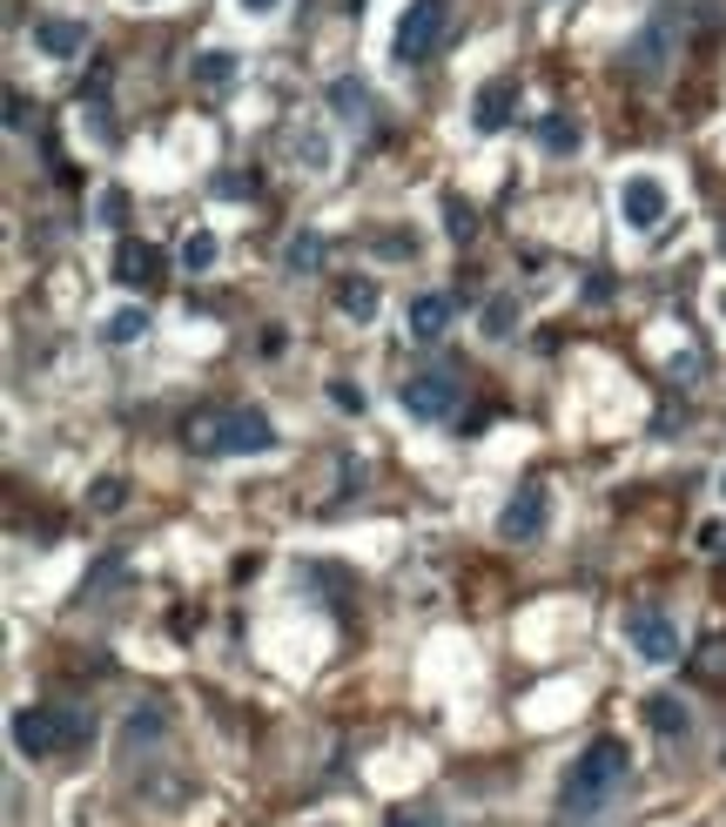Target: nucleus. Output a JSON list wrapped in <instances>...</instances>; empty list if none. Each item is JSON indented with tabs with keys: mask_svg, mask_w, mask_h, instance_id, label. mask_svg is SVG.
Instances as JSON below:
<instances>
[{
	"mask_svg": "<svg viewBox=\"0 0 726 827\" xmlns=\"http://www.w3.org/2000/svg\"><path fill=\"white\" fill-rule=\"evenodd\" d=\"M625 774H632L625 740L599 733L592 747L572 761V774H565V787H558V814H565V820H592V814H606V807H612V794L625 787Z\"/></svg>",
	"mask_w": 726,
	"mask_h": 827,
	"instance_id": "f257e3e1",
	"label": "nucleus"
},
{
	"mask_svg": "<svg viewBox=\"0 0 726 827\" xmlns=\"http://www.w3.org/2000/svg\"><path fill=\"white\" fill-rule=\"evenodd\" d=\"M189 451L196 458H256V451H276V425L256 404H209L189 418Z\"/></svg>",
	"mask_w": 726,
	"mask_h": 827,
	"instance_id": "f03ea898",
	"label": "nucleus"
},
{
	"mask_svg": "<svg viewBox=\"0 0 726 827\" xmlns=\"http://www.w3.org/2000/svg\"><path fill=\"white\" fill-rule=\"evenodd\" d=\"M81 740H95V720L74 713V706H21V713H14V747H21L28 761L74 754Z\"/></svg>",
	"mask_w": 726,
	"mask_h": 827,
	"instance_id": "7ed1b4c3",
	"label": "nucleus"
},
{
	"mask_svg": "<svg viewBox=\"0 0 726 827\" xmlns=\"http://www.w3.org/2000/svg\"><path fill=\"white\" fill-rule=\"evenodd\" d=\"M680 41H686V14H680V8H653V14L639 21V34L625 41V74H639V81L673 74Z\"/></svg>",
	"mask_w": 726,
	"mask_h": 827,
	"instance_id": "20e7f679",
	"label": "nucleus"
},
{
	"mask_svg": "<svg viewBox=\"0 0 726 827\" xmlns=\"http://www.w3.org/2000/svg\"><path fill=\"white\" fill-rule=\"evenodd\" d=\"M457 397H464V384H457V370H444V364L411 370V377H403V390H397L403 418H418V425H444L451 410H457Z\"/></svg>",
	"mask_w": 726,
	"mask_h": 827,
	"instance_id": "39448f33",
	"label": "nucleus"
},
{
	"mask_svg": "<svg viewBox=\"0 0 726 827\" xmlns=\"http://www.w3.org/2000/svg\"><path fill=\"white\" fill-rule=\"evenodd\" d=\"M444 28H451V0H411L403 21H397V34H390V54H397L403 67H418V61L438 54Z\"/></svg>",
	"mask_w": 726,
	"mask_h": 827,
	"instance_id": "423d86ee",
	"label": "nucleus"
},
{
	"mask_svg": "<svg viewBox=\"0 0 726 827\" xmlns=\"http://www.w3.org/2000/svg\"><path fill=\"white\" fill-rule=\"evenodd\" d=\"M625 639L653 659V667H666V659H680V626L660 613V606H639V613H625Z\"/></svg>",
	"mask_w": 726,
	"mask_h": 827,
	"instance_id": "0eeeda50",
	"label": "nucleus"
},
{
	"mask_svg": "<svg viewBox=\"0 0 726 827\" xmlns=\"http://www.w3.org/2000/svg\"><path fill=\"white\" fill-rule=\"evenodd\" d=\"M619 216L632 229H660L666 222V182L660 176H625L619 182Z\"/></svg>",
	"mask_w": 726,
	"mask_h": 827,
	"instance_id": "6e6552de",
	"label": "nucleus"
},
{
	"mask_svg": "<svg viewBox=\"0 0 726 827\" xmlns=\"http://www.w3.org/2000/svg\"><path fill=\"white\" fill-rule=\"evenodd\" d=\"M512 115H518V81H512V74L484 81L477 102H471V128H477V135H498V128H512Z\"/></svg>",
	"mask_w": 726,
	"mask_h": 827,
	"instance_id": "1a4fd4ad",
	"label": "nucleus"
},
{
	"mask_svg": "<svg viewBox=\"0 0 726 827\" xmlns=\"http://www.w3.org/2000/svg\"><path fill=\"white\" fill-rule=\"evenodd\" d=\"M538 532H545V491L525 484V491H512V505L498 512V538L505 545H532Z\"/></svg>",
	"mask_w": 726,
	"mask_h": 827,
	"instance_id": "9d476101",
	"label": "nucleus"
},
{
	"mask_svg": "<svg viewBox=\"0 0 726 827\" xmlns=\"http://www.w3.org/2000/svg\"><path fill=\"white\" fill-rule=\"evenodd\" d=\"M403 329H411L418 344H438L444 329H451V296H444V290H424V296H411V310H403Z\"/></svg>",
	"mask_w": 726,
	"mask_h": 827,
	"instance_id": "9b49d317",
	"label": "nucleus"
},
{
	"mask_svg": "<svg viewBox=\"0 0 726 827\" xmlns=\"http://www.w3.org/2000/svg\"><path fill=\"white\" fill-rule=\"evenodd\" d=\"M323 257H330V242H323L316 229H303V235H290V242H283V270H290V276H316V270H323Z\"/></svg>",
	"mask_w": 726,
	"mask_h": 827,
	"instance_id": "f8f14e48",
	"label": "nucleus"
},
{
	"mask_svg": "<svg viewBox=\"0 0 726 827\" xmlns=\"http://www.w3.org/2000/svg\"><path fill=\"white\" fill-rule=\"evenodd\" d=\"M81 21H34V48L41 54H54V61H67V54H81Z\"/></svg>",
	"mask_w": 726,
	"mask_h": 827,
	"instance_id": "ddd939ff",
	"label": "nucleus"
},
{
	"mask_svg": "<svg viewBox=\"0 0 726 827\" xmlns=\"http://www.w3.org/2000/svg\"><path fill=\"white\" fill-rule=\"evenodd\" d=\"M645 720H653V733H666V740H673V733H686V726H693V706H686L680 693H653V700H645Z\"/></svg>",
	"mask_w": 726,
	"mask_h": 827,
	"instance_id": "4468645a",
	"label": "nucleus"
},
{
	"mask_svg": "<svg viewBox=\"0 0 726 827\" xmlns=\"http://www.w3.org/2000/svg\"><path fill=\"white\" fill-rule=\"evenodd\" d=\"M579 142H586V128H579L572 115H545V122H538V148H545V155H579Z\"/></svg>",
	"mask_w": 726,
	"mask_h": 827,
	"instance_id": "2eb2a0df",
	"label": "nucleus"
},
{
	"mask_svg": "<svg viewBox=\"0 0 726 827\" xmlns=\"http://www.w3.org/2000/svg\"><path fill=\"white\" fill-rule=\"evenodd\" d=\"M337 310L357 316V323H370V316H377V283H370V276H344V283H337Z\"/></svg>",
	"mask_w": 726,
	"mask_h": 827,
	"instance_id": "dca6fc26",
	"label": "nucleus"
},
{
	"mask_svg": "<svg viewBox=\"0 0 726 827\" xmlns=\"http://www.w3.org/2000/svg\"><path fill=\"white\" fill-rule=\"evenodd\" d=\"M115 270H122V283H155V276H161V257L148 250V242H122Z\"/></svg>",
	"mask_w": 726,
	"mask_h": 827,
	"instance_id": "f3484780",
	"label": "nucleus"
},
{
	"mask_svg": "<svg viewBox=\"0 0 726 827\" xmlns=\"http://www.w3.org/2000/svg\"><path fill=\"white\" fill-rule=\"evenodd\" d=\"M209 263H215V235H209V229H189V235H182V270L202 276Z\"/></svg>",
	"mask_w": 726,
	"mask_h": 827,
	"instance_id": "a211bd4d",
	"label": "nucleus"
},
{
	"mask_svg": "<svg viewBox=\"0 0 726 827\" xmlns=\"http://www.w3.org/2000/svg\"><path fill=\"white\" fill-rule=\"evenodd\" d=\"M141 329H148V310H115L102 337H108V344H128V337H141Z\"/></svg>",
	"mask_w": 726,
	"mask_h": 827,
	"instance_id": "6ab92c4d",
	"label": "nucleus"
},
{
	"mask_svg": "<svg viewBox=\"0 0 726 827\" xmlns=\"http://www.w3.org/2000/svg\"><path fill=\"white\" fill-rule=\"evenodd\" d=\"M330 108H337V115H364V108H370V95L357 88V81H330Z\"/></svg>",
	"mask_w": 726,
	"mask_h": 827,
	"instance_id": "aec40b11",
	"label": "nucleus"
},
{
	"mask_svg": "<svg viewBox=\"0 0 726 827\" xmlns=\"http://www.w3.org/2000/svg\"><path fill=\"white\" fill-rule=\"evenodd\" d=\"M122 499H128V484H122V478H95V491H88V505H95V512H122Z\"/></svg>",
	"mask_w": 726,
	"mask_h": 827,
	"instance_id": "412c9836",
	"label": "nucleus"
},
{
	"mask_svg": "<svg viewBox=\"0 0 726 827\" xmlns=\"http://www.w3.org/2000/svg\"><path fill=\"white\" fill-rule=\"evenodd\" d=\"M296 155L309 161V169L323 176V169H330V142H323V135H296Z\"/></svg>",
	"mask_w": 726,
	"mask_h": 827,
	"instance_id": "4be33fe9",
	"label": "nucleus"
},
{
	"mask_svg": "<svg viewBox=\"0 0 726 827\" xmlns=\"http://www.w3.org/2000/svg\"><path fill=\"white\" fill-rule=\"evenodd\" d=\"M518 323V310H512V296H498V303H484V329H492V337H505V329Z\"/></svg>",
	"mask_w": 726,
	"mask_h": 827,
	"instance_id": "5701e85b",
	"label": "nucleus"
},
{
	"mask_svg": "<svg viewBox=\"0 0 726 827\" xmlns=\"http://www.w3.org/2000/svg\"><path fill=\"white\" fill-rule=\"evenodd\" d=\"M330 404H337V410H350V418H357V410H364V384L337 377V384H330Z\"/></svg>",
	"mask_w": 726,
	"mask_h": 827,
	"instance_id": "b1692460",
	"label": "nucleus"
},
{
	"mask_svg": "<svg viewBox=\"0 0 726 827\" xmlns=\"http://www.w3.org/2000/svg\"><path fill=\"white\" fill-rule=\"evenodd\" d=\"M8 128H14V135H34V108H28V95H21V88L8 95Z\"/></svg>",
	"mask_w": 726,
	"mask_h": 827,
	"instance_id": "393cba45",
	"label": "nucleus"
},
{
	"mask_svg": "<svg viewBox=\"0 0 726 827\" xmlns=\"http://www.w3.org/2000/svg\"><path fill=\"white\" fill-rule=\"evenodd\" d=\"M444 222H451V235H457V242H471V229H477V216H471V209H464L457 196L444 202Z\"/></svg>",
	"mask_w": 726,
	"mask_h": 827,
	"instance_id": "a878e982",
	"label": "nucleus"
},
{
	"mask_svg": "<svg viewBox=\"0 0 726 827\" xmlns=\"http://www.w3.org/2000/svg\"><path fill=\"white\" fill-rule=\"evenodd\" d=\"M229 67H235L229 54H202V67H196V74L209 81V88H222V81H229Z\"/></svg>",
	"mask_w": 726,
	"mask_h": 827,
	"instance_id": "bb28decb",
	"label": "nucleus"
},
{
	"mask_svg": "<svg viewBox=\"0 0 726 827\" xmlns=\"http://www.w3.org/2000/svg\"><path fill=\"white\" fill-rule=\"evenodd\" d=\"M128 733H135V740H141V733H148V740H155V733H161V713H155V706H148V713H141V706H135V720H128Z\"/></svg>",
	"mask_w": 726,
	"mask_h": 827,
	"instance_id": "cd10ccee",
	"label": "nucleus"
},
{
	"mask_svg": "<svg viewBox=\"0 0 726 827\" xmlns=\"http://www.w3.org/2000/svg\"><path fill=\"white\" fill-rule=\"evenodd\" d=\"M122 209H128V196H122V189H108V196H102V222H122Z\"/></svg>",
	"mask_w": 726,
	"mask_h": 827,
	"instance_id": "c85d7f7f",
	"label": "nucleus"
},
{
	"mask_svg": "<svg viewBox=\"0 0 726 827\" xmlns=\"http://www.w3.org/2000/svg\"><path fill=\"white\" fill-rule=\"evenodd\" d=\"M383 827H431V820H424V814H403V807H397V814H390Z\"/></svg>",
	"mask_w": 726,
	"mask_h": 827,
	"instance_id": "c756f323",
	"label": "nucleus"
},
{
	"mask_svg": "<svg viewBox=\"0 0 726 827\" xmlns=\"http://www.w3.org/2000/svg\"><path fill=\"white\" fill-rule=\"evenodd\" d=\"M242 8H250V14H270V8H276V0H242Z\"/></svg>",
	"mask_w": 726,
	"mask_h": 827,
	"instance_id": "7c9ffc66",
	"label": "nucleus"
},
{
	"mask_svg": "<svg viewBox=\"0 0 726 827\" xmlns=\"http://www.w3.org/2000/svg\"><path fill=\"white\" fill-rule=\"evenodd\" d=\"M719 499H726V471H719Z\"/></svg>",
	"mask_w": 726,
	"mask_h": 827,
	"instance_id": "2f4dec72",
	"label": "nucleus"
}]
</instances>
